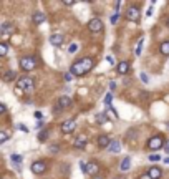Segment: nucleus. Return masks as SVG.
<instances>
[{"mask_svg": "<svg viewBox=\"0 0 169 179\" xmlns=\"http://www.w3.org/2000/svg\"><path fill=\"white\" fill-rule=\"evenodd\" d=\"M111 98H113V96H111V93L105 96V105L108 106V108H109V106H111Z\"/></svg>", "mask_w": 169, "mask_h": 179, "instance_id": "27", "label": "nucleus"}, {"mask_svg": "<svg viewBox=\"0 0 169 179\" xmlns=\"http://www.w3.org/2000/svg\"><path fill=\"white\" fill-rule=\"evenodd\" d=\"M91 179H103V176H100V174H98V176H93Z\"/></svg>", "mask_w": 169, "mask_h": 179, "instance_id": "43", "label": "nucleus"}, {"mask_svg": "<svg viewBox=\"0 0 169 179\" xmlns=\"http://www.w3.org/2000/svg\"><path fill=\"white\" fill-rule=\"evenodd\" d=\"M129 168H131V158H123L119 164V171H129Z\"/></svg>", "mask_w": 169, "mask_h": 179, "instance_id": "19", "label": "nucleus"}, {"mask_svg": "<svg viewBox=\"0 0 169 179\" xmlns=\"http://www.w3.org/2000/svg\"><path fill=\"white\" fill-rule=\"evenodd\" d=\"M18 128H20L23 133H28V128H27V126H23V124H18Z\"/></svg>", "mask_w": 169, "mask_h": 179, "instance_id": "37", "label": "nucleus"}, {"mask_svg": "<svg viewBox=\"0 0 169 179\" xmlns=\"http://www.w3.org/2000/svg\"><path fill=\"white\" fill-rule=\"evenodd\" d=\"M7 50H8V47H7V43L5 42H2V43H0V55H7Z\"/></svg>", "mask_w": 169, "mask_h": 179, "instance_id": "25", "label": "nucleus"}, {"mask_svg": "<svg viewBox=\"0 0 169 179\" xmlns=\"http://www.w3.org/2000/svg\"><path fill=\"white\" fill-rule=\"evenodd\" d=\"M109 88L114 90V88H116V83H114V81H111V83H109Z\"/></svg>", "mask_w": 169, "mask_h": 179, "instance_id": "42", "label": "nucleus"}, {"mask_svg": "<svg viewBox=\"0 0 169 179\" xmlns=\"http://www.w3.org/2000/svg\"><path fill=\"white\" fill-rule=\"evenodd\" d=\"M114 179H123V177H114Z\"/></svg>", "mask_w": 169, "mask_h": 179, "instance_id": "45", "label": "nucleus"}, {"mask_svg": "<svg viewBox=\"0 0 169 179\" xmlns=\"http://www.w3.org/2000/svg\"><path fill=\"white\" fill-rule=\"evenodd\" d=\"M75 129H76V121H75V119H66V121L61 123V131L66 133V134L73 133Z\"/></svg>", "mask_w": 169, "mask_h": 179, "instance_id": "9", "label": "nucleus"}, {"mask_svg": "<svg viewBox=\"0 0 169 179\" xmlns=\"http://www.w3.org/2000/svg\"><path fill=\"white\" fill-rule=\"evenodd\" d=\"M109 144H111V141H109V138L106 136V134H101V136L98 138V146L100 148H109Z\"/></svg>", "mask_w": 169, "mask_h": 179, "instance_id": "15", "label": "nucleus"}, {"mask_svg": "<svg viewBox=\"0 0 169 179\" xmlns=\"http://www.w3.org/2000/svg\"><path fill=\"white\" fill-rule=\"evenodd\" d=\"M148 174H149V177H151V179H159V177L162 176V169H161V168H156V166H153V168L148 171Z\"/></svg>", "mask_w": 169, "mask_h": 179, "instance_id": "13", "label": "nucleus"}, {"mask_svg": "<svg viewBox=\"0 0 169 179\" xmlns=\"http://www.w3.org/2000/svg\"><path fill=\"white\" fill-rule=\"evenodd\" d=\"M17 90L18 93L20 91H25V93H32L35 90V81H33L32 76H23V78L17 80Z\"/></svg>", "mask_w": 169, "mask_h": 179, "instance_id": "2", "label": "nucleus"}, {"mask_svg": "<svg viewBox=\"0 0 169 179\" xmlns=\"http://www.w3.org/2000/svg\"><path fill=\"white\" fill-rule=\"evenodd\" d=\"M88 28H90V32H93V33H100L103 30V22H101L100 18H91L88 22Z\"/></svg>", "mask_w": 169, "mask_h": 179, "instance_id": "7", "label": "nucleus"}, {"mask_svg": "<svg viewBox=\"0 0 169 179\" xmlns=\"http://www.w3.org/2000/svg\"><path fill=\"white\" fill-rule=\"evenodd\" d=\"M70 105H71V98H70V96H60L58 106H60L61 110H63V108H68Z\"/></svg>", "mask_w": 169, "mask_h": 179, "instance_id": "16", "label": "nucleus"}, {"mask_svg": "<svg viewBox=\"0 0 169 179\" xmlns=\"http://www.w3.org/2000/svg\"><path fill=\"white\" fill-rule=\"evenodd\" d=\"M15 78H17V73L13 70H8V71L3 73V81H7V83H8V81H13Z\"/></svg>", "mask_w": 169, "mask_h": 179, "instance_id": "20", "label": "nucleus"}, {"mask_svg": "<svg viewBox=\"0 0 169 179\" xmlns=\"http://www.w3.org/2000/svg\"><path fill=\"white\" fill-rule=\"evenodd\" d=\"M106 60H108V63H111V65H113V63H114V60H113V56H108V58H106Z\"/></svg>", "mask_w": 169, "mask_h": 179, "instance_id": "41", "label": "nucleus"}, {"mask_svg": "<svg viewBox=\"0 0 169 179\" xmlns=\"http://www.w3.org/2000/svg\"><path fill=\"white\" fill-rule=\"evenodd\" d=\"M85 172L90 174L91 177H93V176H98V172H100V164L96 163V161L88 163V164H86V171H85Z\"/></svg>", "mask_w": 169, "mask_h": 179, "instance_id": "10", "label": "nucleus"}, {"mask_svg": "<svg viewBox=\"0 0 169 179\" xmlns=\"http://www.w3.org/2000/svg\"><path fill=\"white\" fill-rule=\"evenodd\" d=\"M86 143H88V138H86V134H80V136L75 139V148L83 149V148L86 146Z\"/></svg>", "mask_w": 169, "mask_h": 179, "instance_id": "12", "label": "nucleus"}, {"mask_svg": "<svg viewBox=\"0 0 169 179\" xmlns=\"http://www.w3.org/2000/svg\"><path fill=\"white\" fill-rule=\"evenodd\" d=\"M161 53H162V55H166V56L169 55V40L161 43Z\"/></svg>", "mask_w": 169, "mask_h": 179, "instance_id": "21", "label": "nucleus"}, {"mask_svg": "<svg viewBox=\"0 0 169 179\" xmlns=\"http://www.w3.org/2000/svg\"><path fill=\"white\" fill-rule=\"evenodd\" d=\"M164 163H166V164H169V158H166V159H164Z\"/></svg>", "mask_w": 169, "mask_h": 179, "instance_id": "44", "label": "nucleus"}, {"mask_svg": "<svg viewBox=\"0 0 169 179\" xmlns=\"http://www.w3.org/2000/svg\"><path fill=\"white\" fill-rule=\"evenodd\" d=\"M116 70H118L119 75H126L128 71H129V63H128V61H121V63L118 65Z\"/></svg>", "mask_w": 169, "mask_h": 179, "instance_id": "18", "label": "nucleus"}, {"mask_svg": "<svg viewBox=\"0 0 169 179\" xmlns=\"http://www.w3.org/2000/svg\"><path fill=\"white\" fill-rule=\"evenodd\" d=\"M118 18H119V12H116L113 17H111V23H116V22H118Z\"/></svg>", "mask_w": 169, "mask_h": 179, "instance_id": "31", "label": "nucleus"}, {"mask_svg": "<svg viewBox=\"0 0 169 179\" xmlns=\"http://www.w3.org/2000/svg\"><path fill=\"white\" fill-rule=\"evenodd\" d=\"M20 66H22V70H25V71H32V70L37 68V60L33 56H22Z\"/></svg>", "mask_w": 169, "mask_h": 179, "instance_id": "4", "label": "nucleus"}, {"mask_svg": "<svg viewBox=\"0 0 169 179\" xmlns=\"http://www.w3.org/2000/svg\"><path fill=\"white\" fill-rule=\"evenodd\" d=\"M139 179H151V177H149V174H143V176H139Z\"/></svg>", "mask_w": 169, "mask_h": 179, "instance_id": "40", "label": "nucleus"}, {"mask_svg": "<svg viewBox=\"0 0 169 179\" xmlns=\"http://www.w3.org/2000/svg\"><path fill=\"white\" fill-rule=\"evenodd\" d=\"M73 73H71V71H70V73H65V76H63V78H65V81H71V80H73Z\"/></svg>", "mask_w": 169, "mask_h": 179, "instance_id": "30", "label": "nucleus"}, {"mask_svg": "<svg viewBox=\"0 0 169 179\" xmlns=\"http://www.w3.org/2000/svg\"><path fill=\"white\" fill-rule=\"evenodd\" d=\"M93 66H95L93 58H91V56H85V58H81V60L75 61V63L71 65V70L70 71L75 76H83L86 73H90V71L93 70Z\"/></svg>", "mask_w": 169, "mask_h": 179, "instance_id": "1", "label": "nucleus"}, {"mask_svg": "<svg viewBox=\"0 0 169 179\" xmlns=\"http://www.w3.org/2000/svg\"><path fill=\"white\" fill-rule=\"evenodd\" d=\"M7 139H8V133L7 131H0V144L7 143Z\"/></svg>", "mask_w": 169, "mask_h": 179, "instance_id": "24", "label": "nucleus"}, {"mask_svg": "<svg viewBox=\"0 0 169 179\" xmlns=\"http://www.w3.org/2000/svg\"><path fill=\"white\" fill-rule=\"evenodd\" d=\"M12 161L13 163H22V156L20 154H12Z\"/></svg>", "mask_w": 169, "mask_h": 179, "instance_id": "28", "label": "nucleus"}, {"mask_svg": "<svg viewBox=\"0 0 169 179\" xmlns=\"http://www.w3.org/2000/svg\"><path fill=\"white\" fill-rule=\"evenodd\" d=\"M108 151H109V153H113V154H118L119 151H121V144H119V141H111L109 148H108Z\"/></svg>", "mask_w": 169, "mask_h": 179, "instance_id": "17", "label": "nucleus"}, {"mask_svg": "<svg viewBox=\"0 0 169 179\" xmlns=\"http://www.w3.org/2000/svg\"><path fill=\"white\" fill-rule=\"evenodd\" d=\"M0 33H2L3 38H7L8 35H13V33H15V25L10 23V22L2 23V25H0Z\"/></svg>", "mask_w": 169, "mask_h": 179, "instance_id": "5", "label": "nucleus"}, {"mask_svg": "<svg viewBox=\"0 0 169 179\" xmlns=\"http://www.w3.org/2000/svg\"><path fill=\"white\" fill-rule=\"evenodd\" d=\"M35 118L38 119V121H42V118H43V114L40 113V111H37V113H35Z\"/></svg>", "mask_w": 169, "mask_h": 179, "instance_id": "36", "label": "nucleus"}, {"mask_svg": "<svg viewBox=\"0 0 169 179\" xmlns=\"http://www.w3.org/2000/svg\"><path fill=\"white\" fill-rule=\"evenodd\" d=\"M47 139H48V131H45V129H43V131H40V133H38V141H47Z\"/></svg>", "mask_w": 169, "mask_h": 179, "instance_id": "23", "label": "nucleus"}, {"mask_svg": "<svg viewBox=\"0 0 169 179\" xmlns=\"http://www.w3.org/2000/svg\"><path fill=\"white\" fill-rule=\"evenodd\" d=\"M45 13H43V12H35V13H33V17H32V22L33 23H35V25H40V23H43V22H45Z\"/></svg>", "mask_w": 169, "mask_h": 179, "instance_id": "14", "label": "nucleus"}, {"mask_svg": "<svg viewBox=\"0 0 169 179\" xmlns=\"http://www.w3.org/2000/svg\"><path fill=\"white\" fill-rule=\"evenodd\" d=\"M139 8L138 7H128V10H126V13H124V17L128 18L129 22H138L139 20Z\"/></svg>", "mask_w": 169, "mask_h": 179, "instance_id": "6", "label": "nucleus"}, {"mask_svg": "<svg viewBox=\"0 0 169 179\" xmlns=\"http://www.w3.org/2000/svg\"><path fill=\"white\" fill-rule=\"evenodd\" d=\"M159 159H161V156H159V154H151V156H149V161H153V163L159 161Z\"/></svg>", "mask_w": 169, "mask_h": 179, "instance_id": "29", "label": "nucleus"}, {"mask_svg": "<svg viewBox=\"0 0 169 179\" xmlns=\"http://www.w3.org/2000/svg\"><path fill=\"white\" fill-rule=\"evenodd\" d=\"M80 168H81V169H83V171H86V164H85L83 161H80Z\"/></svg>", "mask_w": 169, "mask_h": 179, "instance_id": "38", "label": "nucleus"}, {"mask_svg": "<svg viewBox=\"0 0 169 179\" xmlns=\"http://www.w3.org/2000/svg\"><path fill=\"white\" fill-rule=\"evenodd\" d=\"M167 27H169V20H167Z\"/></svg>", "mask_w": 169, "mask_h": 179, "instance_id": "46", "label": "nucleus"}, {"mask_svg": "<svg viewBox=\"0 0 169 179\" xmlns=\"http://www.w3.org/2000/svg\"><path fill=\"white\" fill-rule=\"evenodd\" d=\"M164 139L162 136H153L151 139L148 141V149L149 151H159L161 148H164Z\"/></svg>", "mask_w": 169, "mask_h": 179, "instance_id": "3", "label": "nucleus"}, {"mask_svg": "<svg viewBox=\"0 0 169 179\" xmlns=\"http://www.w3.org/2000/svg\"><path fill=\"white\" fill-rule=\"evenodd\" d=\"M76 48H78V47H76L75 43H73V45H70V48H68V51H70V53H75V51H76Z\"/></svg>", "mask_w": 169, "mask_h": 179, "instance_id": "35", "label": "nucleus"}, {"mask_svg": "<svg viewBox=\"0 0 169 179\" xmlns=\"http://www.w3.org/2000/svg\"><path fill=\"white\" fill-rule=\"evenodd\" d=\"M63 42H65V38H63V35H60V33H53L50 37V43L53 47H61Z\"/></svg>", "mask_w": 169, "mask_h": 179, "instance_id": "11", "label": "nucleus"}, {"mask_svg": "<svg viewBox=\"0 0 169 179\" xmlns=\"http://www.w3.org/2000/svg\"><path fill=\"white\" fill-rule=\"evenodd\" d=\"M5 111H7V106H5V103H0V113H5Z\"/></svg>", "mask_w": 169, "mask_h": 179, "instance_id": "33", "label": "nucleus"}, {"mask_svg": "<svg viewBox=\"0 0 169 179\" xmlns=\"http://www.w3.org/2000/svg\"><path fill=\"white\" fill-rule=\"evenodd\" d=\"M164 151L169 153V141H166V144H164Z\"/></svg>", "mask_w": 169, "mask_h": 179, "instance_id": "39", "label": "nucleus"}, {"mask_svg": "<svg viewBox=\"0 0 169 179\" xmlns=\"http://www.w3.org/2000/svg\"><path fill=\"white\" fill-rule=\"evenodd\" d=\"M63 5H65V7H73L75 2H71V0H63Z\"/></svg>", "mask_w": 169, "mask_h": 179, "instance_id": "32", "label": "nucleus"}, {"mask_svg": "<svg viewBox=\"0 0 169 179\" xmlns=\"http://www.w3.org/2000/svg\"><path fill=\"white\" fill-rule=\"evenodd\" d=\"M143 43H144V38H139L138 47H136V56H139V55L143 53Z\"/></svg>", "mask_w": 169, "mask_h": 179, "instance_id": "22", "label": "nucleus"}, {"mask_svg": "<svg viewBox=\"0 0 169 179\" xmlns=\"http://www.w3.org/2000/svg\"><path fill=\"white\" fill-rule=\"evenodd\" d=\"M30 169H32L33 174H43V172L47 171V163L45 161H35V163L32 164Z\"/></svg>", "mask_w": 169, "mask_h": 179, "instance_id": "8", "label": "nucleus"}, {"mask_svg": "<svg viewBox=\"0 0 169 179\" xmlns=\"http://www.w3.org/2000/svg\"><path fill=\"white\" fill-rule=\"evenodd\" d=\"M141 80L144 81V83H148V81H149V76H148L146 73H141Z\"/></svg>", "mask_w": 169, "mask_h": 179, "instance_id": "34", "label": "nucleus"}, {"mask_svg": "<svg viewBox=\"0 0 169 179\" xmlns=\"http://www.w3.org/2000/svg\"><path fill=\"white\" fill-rule=\"evenodd\" d=\"M96 121H98L100 124H103L106 121V113H100L98 116H96Z\"/></svg>", "mask_w": 169, "mask_h": 179, "instance_id": "26", "label": "nucleus"}]
</instances>
